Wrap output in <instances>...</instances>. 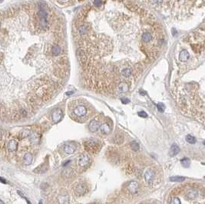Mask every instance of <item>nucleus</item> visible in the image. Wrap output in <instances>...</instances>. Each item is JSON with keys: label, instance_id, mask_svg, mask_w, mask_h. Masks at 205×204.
I'll list each match as a JSON object with an SVG mask.
<instances>
[{"label": "nucleus", "instance_id": "f257e3e1", "mask_svg": "<svg viewBox=\"0 0 205 204\" xmlns=\"http://www.w3.org/2000/svg\"><path fill=\"white\" fill-rule=\"evenodd\" d=\"M171 18L184 21L196 16L205 8V0H141Z\"/></svg>", "mask_w": 205, "mask_h": 204}, {"label": "nucleus", "instance_id": "f03ea898", "mask_svg": "<svg viewBox=\"0 0 205 204\" xmlns=\"http://www.w3.org/2000/svg\"><path fill=\"white\" fill-rule=\"evenodd\" d=\"M85 147L87 150L90 152H95L97 151L99 148V142L95 139H89L84 143Z\"/></svg>", "mask_w": 205, "mask_h": 204}, {"label": "nucleus", "instance_id": "7ed1b4c3", "mask_svg": "<svg viewBox=\"0 0 205 204\" xmlns=\"http://www.w3.org/2000/svg\"><path fill=\"white\" fill-rule=\"evenodd\" d=\"M89 164H90V157L89 155L86 154H84L82 157H80V158L78 160V166L82 168L88 167Z\"/></svg>", "mask_w": 205, "mask_h": 204}, {"label": "nucleus", "instance_id": "20e7f679", "mask_svg": "<svg viewBox=\"0 0 205 204\" xmlns=\"http://www.w3.org/2000/svg\"><path fill=\"white\" fill-rule=\"evenodd\" d=\"M74 114L77 117H84L87 114V108L85 105H79L74 109Z\"/></svg>", "mask_w": 205, "mask_h": 204}, {"label": "nucleus", "instance_id": "39448f33", "mask_svg": "<svg viewBox=\"0 0 205 204\" xmlns=\"http://www.w3.org/2000/svg\"><path fill=\"white\" fill-rule=\"evenodd\" d=\"M155 177V173L152 169H148L144 174V179L147 183H151Z\"/></svg>", "mask_w": 205, "mask_h": 204}, {"label": "nucleus", "instance_id": "423d86ee", "mask_svg": "<svg viewBox=\"0 0 205 204\" xmlns=\"http://www.w3.org/2000/svg\"><path fill=\"white\" fill-rule=\"evenodd\" d=\"M76 150V145L74 143H66L64 146V150L68 154H73Z\"/></svg>", "mask_w": 205, "mask_h": 204}, {"label": "nucleus", "instance_id": "0eeeda50", "mask_svg": "<svg viewBox=\"0 0 205 204\" xmlns=\"http://www.w3.org/2000/svg\"><path fill=\"white\" fill-rule=\"evenodd\" d=\"M128 189L129 190V192L132 194L134 193H136L138 191V189H139V185L138 183V182L136 181H131L128 185Z\"/></svg>", "mask_w": 205, "mask_h": 204}, {"label": "nucleus", "instance_id": "6e6552de", "mask_svg": "<svg viewBox=\"0 0 205 204\" xmlns=\"http://www.w3.org/2000/svg\"><path fill=\"white\" fill-rule=\"evenodd\" d=\"M89 128L92 132H95L99 130V128H100V125H99V121L98 119L95 118L92 120H91V122L89 124Z\"/></svg>", "mask_w": 205, "mask_h": 204}, {"label": "nucleus", "instance_id": "1a4fd4ad", "mask_svg": "<svg viewBox=\"0 0 205 204\" xmlns=\"http://www.w3.org/2000/svg\"><path fill=\"white\" fill-rule=\"evenodd\" d=\"M62 117V111L60 109H56L52 113V120L55 123H58Z\"/></svg>", "mask_w": 205, "mask_h": 204}, {"label": "nucleus", "instance_id": "9d476101", "mask_svg": "<svg viewBox=\"0 0 205 204\" xmlns=\"http://www.w3.org/2000/svg\"><path fill=\"white\" fill-rule=\"evenodd\" d=\"M117 91L120 93H125L129 91V84L127 82H121L118 85Z\"/></svg>", "mask_w": 205, "mask_h": 204}, {"label": "nucleus", "instance_id": "9b49d317", "mask_svg": "<svg viewBox=\"0 0 205 204\" xmlns=\"http://www.w3.org/2000/svg\"><path fill=\"white\" fill-rule=\"evenodd\" d=\"M86 191H87V190H86V187L84 184H79L75 188V193L79 196L85 194L86 193Z\"/></svg>", "mask_w": 205, "mask_h": 204}, {"label": "nucleus", "instance_id": "f8f14e48", "mask_svg": "<svg viewBox=\"0 0 205 204\" xmlns=\"http://www.w3.org/2000/svg\"><path fill=\"white\" fill-rule=\"evenodd\" d=\"M39 139H40V137L38 135V134L37 132H32L31 134V136H30V140L32 144H36L39 142Z\"/></svg>", "mask_w": 205, "mask_h": 204}, {"label": "nucleus", "instance_id": "ddd939ff", "mask_svg": "<svg viewBox=\"0 0 205 204\" xmlns=\"http://www.w3.org/2000/svg\"><path fill=\"white\" fill-rule=\"evenodd\" d=\"M17 147H18V144H17V142L14 140H12L8 142V149L9 151H15L16 149H17Z\"/></svg>", "mask_w": 205, "mask_h": 204}, {"label": "nucleus", "instance_id": "4468645a", "mask_svg": "<svg viewBox=\"0 0 205 204\" xmlns=\"http://www.w3.org/2000/svg\"><path fill=\"white\" fill-rule=\"evenodd\" d=\"M100 130L104 134H108L111 132V128L108 124H102L100 125Z\"/></svg>", "mask_w": 205, "mask_h": 204}, {"label": "nucleus", "instance_id": "2eb2a0df", "mask_svg": "<svg viewBox=\"0 0 205 204\" xmlns=\"http://www.w3.org/2000/svg\"><path fill=\"white\" fill-rule=\"evenodd\" d=\"M180 151V148L177 145V144H173L171 147V150H170V154L171 156H175L177 155Z\"/></svg>", "mask_w": 205, "mask_h": 204}, {"label": "nucleus", "instance_id": "dca6fc26", "mask_svg": "<svg viewBox=\"0 0 205 204\" xmlns=\"http://www.w3.org/2000/svg\"><path fill=\"white\" fill-rule=\"evenodd\" d=\"M32 161V155L31 154H26L23 159V163L25 165H30Z\"/></svg>", "mask_w": 205, "mask_h": 204}, {"label": "nucleus", "instance_id": "f3484780", "mask_svg": "<svg viewBox=\"0 0 205 204\" xmlns=\"http://www.w3.org/2000/svg\"><path fill=\"white\" fill-rule=\"evenodd\" d=\"M58 202L59 204H69V199L67 195H62L58 197Z\"/></svg>", "mask_w": 205, "mask_h": 204}, {"label": "nucleus", "instance_id": "a211bd4d", "mask_svg": "<svg viewBox=\"0 0 205 204\" xmlns=\"http://www.w3.org/2000/svg\"><path fill=\"white\" fill-rule=\"evenodd\" d=\"M31 134H32V133L30 132L29 130L25 129V130H22L21 131V133H20V136H21L22 138H25V137H28L29 135H31Z\"/></svg>", "mask_w": 205, "mask_h": 204}, {"label": "nucleus", "instance_id": "6ab92c4d", "mask_svg": "<svg viewBox=\"0 0 205 204\" xmlns=\"http://www.w3.org/2000/svg\"><path fill=\"white\" fill-rule=\"evenodd\" d=\"M131 148L134 150V151H138L139 149H140V146L138 144V142L136 141H133L131 144Z\"/></svg>", "mask_w": 205, "mask_h": 204}, {"label": "nucleus", "instance_id": "aec40b11", "mask_svg": "<svg viewBox=\"0 0 205 204\" xmlns=\"http://www.w3.org/2000/svg\"><path fill=\"white\" fill-rule=\"evenodd\" d=\"M185 180V177H173L170 178L171 181H174V182H181L184 181Z\"/></svg>", "mask_w": 205, "mask_h": 204}, {"label": "nucleus", "instance_id": "412c9836", "mask_svg": "<svg viewBox=\"0 0 205 204\" xmlns=\"http://www.w3.org/2000/svg\"><path fill=\"white\" fill-rule=\"evenodd\" d=\"M186 140L190 144H195L196 143V138L191 135H187L186 136Z\"/></svg>", "mask_w": 205, "mask_h": 204}, {"label": "nucleus", "instance_id": "4be33fe9", "mask_svg": "<svg viewBox=\"0 0 205 204\" xmlns=\"http://www.w3.org/2000/svg\"><path fill=\"white\" fill-rule=\"evenodd\" d=\"M104 3L103 0H94L92 2V5L95 7H101Z\"/></svg>", "mask_w": 205, "mask_h": 204}, {"label": "nucleus", "instance_id": "5701e85b", "mask_svg": "<svg viewBox=\"0 0 205 204\" xmlns=\"http://www.w3.org/2000/svg\"><path fill=\"white\" fill-rule=\"evenodd\" d=\"M181 164L184 167H188L190 166V160L188 158H184L181 160Z\"/></svg>", "mask_w": 205, "mask_h": 204}, {"label": "nucleus", "instance_id": "b1692460", "mask_svg": "<svg viewBox=\"0 0 205 204\" xmlns=\"http://www.w3.org/2000/svg\"><path fill=\"white\" fill-rule=\"evenodd\" d=\"M170 204H181V200L178 197H174L171 200Z\"/></svg>", "mask_w": 205, "mask_h": 204}, {"label": "nucleus", "instance_id": "393cba45", "mask_svg": "<svg viewBox=\"0 0 205 204\" xmlns=\"http://www.w3.org/2000/svg\"><path fill=\"white\" fill-rule=\"evenodd\" d=\"M157 107H158V110L159 111H161V112H163L164 110V105L163 104H161V103H160V104H158V105H157Z\"/></svg>", "mask_w": 205, "mask_h": 204}, {"label": "nucleus", "instance_id": "a878e982", "mask_svg": "<svg viewBox=\"0 0 205 204\" xmlns=\"http://www.w3.org/2000/svg\"><path fill=\"white\" fill-rule=\"evenodd\" d=\"M138 116L139 117H141L143 118H146L148 117V114L144 112V111H139L138 112Z\"/></svg>", "mask_w": 205, "mask_h": 204}, {"label": "nucleus", "instance_id": "bb28decb", "mask_svg": "<svg viewBox=\"0 0 205 204\" xmlns=\"http://www.w3.org/2000/svg\"><path fill=\"white\" fill-rule=\"evenodd\" d=\"M121 102L123 103V104H128L129 102H130V101H129V99H128V98H122L121 99Z\"/></svg>", "mask_w": 205, "mask_h": 204}, {"label": "nucleus", "instance_id": "cd10ccee", "mask_svg": "<svg viewBox=\"0 0 205 204\" xmlns=\"http://www.w3.org/2000/svg\"><path fill=\"white\" fill-rule=\"evenodd\" d=\"M72 93H73V91H71V92H67V93H66V95H72Z\"/></svg>", "mask_w": 205, "mask_h": 204}, {"label": "nucleus", "instance_id": "c85d7f7f", "mask_svg": "<svg viewBox=\"0 0 205 204\" xmlns=\"http://www.w3.org/2000/svg\"><path fill=\"white\" fill-rule=\"evenodd\" d=\"M25 199L26 200V201H27V203H28V204H32L31 203H30V202H29V201H28V200H27V199H26V198H25Z\"/></svg>", "mask_w": 205, "mask_h": 204}, {"label": "nucleus", "instance_id": "c756f323", "mask_svg": "<svg viewBox=\"0 0 205 204\" xmlns=\"http://www.w3.org/2000/svg\"><path fill=\"white\" fill-rule=\"evenodd\" d=\"M0 204H4V203H3V201H2V200H1V201H0Z\"/></svg>", "mask_w": 205, "mask_h": 204}, {"label": "nucleus", "instance_id": "7c9ffc66", "mask_svg": "<svg viewBox=\"0 0 205 204\" xmlns=\"http://www.w3.org/2000/svg\"><path fill=\"white\" fill-rule=\"evenodd\" d=\"M39 204H42V201H40V202H39Z\"/></svg>", "mask_w": 205, "mask_h": 204}, {"label": "nucleus", "instance_id": "2f4dec72", "mask_svg": "<svg viewBox=\"0 0 205 204\" xmlns=\"http://www.w3.org/2000/svg\"><path fill=\"white\" fill-rule=\"evenodd\" d=\"M204 145H205V141H204Z\"/></svg>", "mask_w": 205, "mask_h": 204}, {"label": "nucleus", "instance_id": "473e14b6", "mask_svg": "<svg viewBox=\"0 0 205 204\" xmlns=\"http://www.w3.org/2000/svg\"><path fill=\"white\" fill-rule=\"evenodd\" d=\"M204 179H205V177H204Z\"/></svg>", "mask_w": 205, "mask_h": 204}]
</instances>
